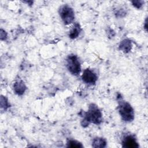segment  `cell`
<instances>
[{
	"label": "cell",
	"instance_id": "3957f363",
	"mask_svg": "<svg viewBox=\"0 0 148 148\" xmlns=\"http://www.w3.org/2000/svg\"><path fill=\"white\" fill-rule=\"evenodd\" d=\"M66 66L68 71L74 75H78L80 72V64L77 57L74 54L69 55L66 59Z\"/></svg>",
	"mask_w": 148,
	"mask_h": 148
},
{
	"label": "cell",
	"instance_id": "30bf717a",
	"mask_svg": "<svg viewBox=\"0 0 148 148\" xmlns=\"http://www.w3.org/2000/svg\"><path fill=\"white\" fill-rule=\"evenodd\" d=\"M106 142L102 138H95L92 140V146L94 147H104L106 146Z\"/></svg>",
	"mask_w": 148,
	"mask_h": 148
},
{
	"label": "cell",
	"instance_id": "ba28073f",
	"mask_svg": "<svg viewBox=\"0 0 148 148\" xmlns=\"http://www.w3.org/2000/svg\"><path fill=\"white\" fill-rule=\"evenodd\" d=\"M81 31V28L78 23H76L72 29L71 30L69 36L71 39H75L77 38Z\"/></svg>",
	"mask_w": 148,
	"mask_h": 148
},
{
	"label": "cell",
	"instance_id": "7a4b0ae2",
	"mask_svg": "<svg viewBox=\"0 0 148 148\" xmlns=\"http://www.w3.org/2000/svg\"><path fill=\"white\" fill-rule=\"evenodd\" d=\"M119 114L125 121H131L134 119V111L132 106L127 102H122L119 106Z\"/></svg>",
	"mask_w": 148,
	"mask_h": 148
},
{
	"label": "cell",
	"instance_id": "7c38bea8",
	"mask_svg": "<svg viewBox=\"0 0 148 148\" xmlns=\"http://www.w3.org/2000/svg\"><path fill=\"white\" fill-rule=\"evenodd\" d=\"M132 3H133V5L137 8H140V6L142 5V1H133Z\"/></svg>",
	"mask_w": 148,
	"mask_h": 148
},
{
	"label": "cell",
	"instance_id": "277c9868",
	"mask_svg": "<svg viewBox=\"0 0 148 148\" xmlns=\"http://www.w3.org/2000/svg\"><path fill=\"white\" fill-rule=\"evenodd\" d=\"M60 16L64 23L68 25L72 23L75 19L73 10L68 5H64L60 9Z\"/></svg>",
	"mask_w": 148,
	"mask_h": 148
},
{
	"label": "cell",
	"instance_id": "52a82bcc",
	"mask_svg": "<svg viewBox=\"0 0 148 148\" xmlns=\"http://www.w3.org/2000/svg\"><path fill=\"white\" fill-rule=\"evenodd\" d=\"M14 91L18 95H22L26 90V86H25L23 81H18L16 82L13 85Z\"/></svg>",
	"mask_w": 148,
	"mask_h": 148
},
{
	"label": "cell",
	"instance_id": "9c48e42d",
	"mask_svg": "<svg viewBox=\"0 0 148 148\" xmlns=\"http://www.w3.org/2000/svg\"><path fill=\"white\" fill-rule=\"evenodd\" d=\"M132 47L131 42L128 39H125L123 40L119 45V48L124 52H128Z\"/></svg>",
	"mask_w": 148,
	"mask_h": 148
},
{
	"label": "cell",
	"instance_id": "5b68a950",
	"mask_svg": "<svg viewBox=\"0 0 148 148\" xmlns=\"http://www.w3.org/2000/svg\"><path fill=\"white\" fill-rule=\"evenodd\" d=\"M82 78L84 82L87 84H92L96 82L97 76L92 71L89 69H86L84 71Z\"/></svg>",
	"mask_w": 148,
	"mask_h": 148
},
{
	"label": "cell",
	"instance_id": "8fae6325",
	"mask_svg": "<svg viewBox=\"0 0 148 148\" xmlns=\"http://www.w3.org/2000/svg\"><path fill=\"white\" fill-rule=\"evenodd\" d=\"M67 145H68V147H83V145L80 143L73 140H69L68 142Z\"/></svg>",
	"mask_w": 148,
	"mask_h": 148
},
{
	"label": "cell",
	"instance_id": "8992f818",
	"mask_svg": "<svg viewBox=\"0 0 148 148\" xmlns=\"http://www.w3.org/2000/svg\"><path fill=\"white\" fill-rule=\"evenodd\" d=\"M123 146L124 147L128 148H134L138 147L139 146L137 142L136 141L135 139L131 135L126 136L122 142Z\"/></svg>",
	"mask_w": 148,
	"mask_h": 148
},
{
	"label": "cell",
	"instance_id": "6da1fadb",
	"mask_svg": "<svg viewBox=\"0 0 148 148\" xmlns=\"http://www.w3.org/2000/svg\"><path fill=\"white\" fill-rule=\"evenodd\" d=\"M102 121V113L98 107L94 105L91 104L89 106L87 112L85 113L83 125H88L90 123L94 124H99Z\"/></svg>",
	"mask_w": 148,
	"mask_h": 148
}]
</instances>
